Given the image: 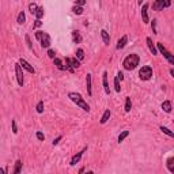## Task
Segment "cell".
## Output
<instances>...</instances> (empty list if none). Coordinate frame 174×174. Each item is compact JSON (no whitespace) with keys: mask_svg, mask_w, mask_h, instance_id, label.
<instances>
[{"mask_svg":"<svg viewBox=\"0 0 174 174\" xmlns=\"http://www.w3.org/2000/svg\"><path fill=\"white\" fill-rule=\"evenodd\" d=\"M139 61H140V57H139L136 53H132L129 56H127L124 58V63H122V65H124L125 69H128V71H132L135 68L139 65Z\"/></svg>","mask_w":174,"mask_h":174,"instance_id":"obj_1","label":"cell"},{"mask_svg":"<svg viewBox=\"0 0 174 174\" xmlns=\"http://www.w3.org/2000/svg\"><path fill=\"white\" fill-rule=\"evenodd\" d=\"M68 97H69V99H71L72 102L76 103V105H78L79 107H82L85 112H90L89 103H87L85 99L82 98L80 94H78V93H69V94H68Z\"/></svg>","mask_w":174,"mask_h":174,"instance_id":"obj_2","label":"cell"},{"mask_svg":"<svg viewBox=\"0 0 174 174\" xmlns=\"http://www.w3.org/2000/svg\"><path fill=\"white\" fill-rule=\"evenodd\" d=\"M36 38L40 41V44L42 48H49L50 46V37L48 33H45V31H36Z\"/></svg>","mask_w":174,"mask_h":174,"instance_id":"obj_3","label":"cell"},{"mask_svg":"<svg viewBox=\"0 0 174 174\" xmlns=\"http://www.w3.org/2000/svg\"><path fill=\"white\" fill-rule=\"evenodd\" d=\"M152 76V68L150 65H144V67L140 68V71H139V78L142 79V80H150Z\"/></svg>","mask_w":174,"mask_h":174,"instance_id":"obj_4","label":"cell"},{"mask_svg":"<svg viewBox=\"0 0 174 174\" xmlns=\"http://www.w3.org/2000/svg\"><path fill=\"white\" fill-rule=\"evenodd\" d=\"M156 46H158V50H159V52H161V53L163 54V57H165L166 60H167V61L170 63V64H174V57H173V54L170 53L169 50H167V49L165 48V46H163V44L158 42V44H156Z\"/></svg>","mask_w":174,"mask_h":174,"instance_id":"obj_5","label":"cell"},{"mask_svg":"<svg viewBox=\"0 0 174 174\" xmlns=\"http://www.w3.org/2000/svg\"><path fill=\"white\" fill-rule=\"evenodd\" d=\"M171 4V0H155V3L152 4V8L155 11H162L163 8H167Z\"/></svg>","mask_w":174,"mask_h":174,"instance_id":"obj_6","label":"cell"},{"mask_svg":"<svg viewBox=\"0 0 174 174\" xmlns=\"http://www.w3.org/2000/svg\"><path fill=\"white\" fill-rule=\"evenodd\" d=\"M15 74H17V80H18V85L22 87L23 86V71H22V65L21 64H15Z\"/></svg>","mask_w":174,"mask_h":174,"instance_id":"obj_7","label":"cell"},{"mask_svg":"<svg viewBox=\"0 0 174 174\" xmlns=\"http://www.w3.org/2000/svg\"><path fill=\"white\" fill-rule=\"evenodd\" d=\"M86 150H87V148L85 147L83 150H82V151H79L78 154H76V155L72 156V159H71V162H69V165H71V166H75L76 163H78V162H79V161L82 159V156H83V154L86 152Z\"/></svg>","mask_w":174,"mask_h":174,"instance_id":"obj_8","label":"cell"},{"mask_svg":"<svg viewBox=\"0 0 174 174\" xmlns=\"http://www.w3.org/2000/svg\"><path fill=\"white\" fill-rule=\"evenodd\" d=\"M19 64L22 65V68H25V69H26V71H29L30 74H36V69L31 67V65L26 61V60H25V58H21V60H19Z\"/></svg>","mask_w":174,"mask_h":174,"instance_id":"obj_9","label":"cell"},{"mask_svg":"<svg viewBox=\"0 0 174 174\" xmlns=\"http://www.w3.org/2000/svg\"><path fill=\"white\" fill-rule=\"evenodd\" d=\"M142 18H143L144 23L150 22V18H148V4H143V7H142Z\"/></svg>","mask_w":174,"mask_h":174,"instance_id":"obj_10","label":"cell"},{"mask_svg":"<svg viewBox=\"0 0 174 174\" xmlns=\"http://www.w3.org/2000/svg\"><path fill=\"white\" fill-rule=\"evenodd\" d=\"M102 83H103V90L106 94H110V89H109V82H107V72H103L102 75Z\"/></svg>","mask_w":174,"mask_h":174,"instance_id":"obj_11","label":"cell"},{"mask_svg":"<svg viewBox=\"0 0 174 174\" xmlns=\"http://www.w3.org/2000/svg\"><path fill=\"white\" fill-rule=\"evenodd\" d=\"M127 42H128V37H127V36H122L120 40L117 41V46H116V48H117V49H122L125 45H127Z\"/></svg>","mask_w":174,"mask_h":174,"instance_id":"obj_12","label":"cell"},{"mask_svg":"<svg viewBox=\"0 0 174 174\" xmlns=\"http://www.w3.org/2000/svg\"><path fill=\"white\" fill-rule=\"evenodd\" d=\"M86 86H87V94L91 95L93 94V90H91V74H87V76H86Z\"/></svg>","mask_w":174,"mask_h":174,"instance_id":"obj_13","label":"cell"},{"mask_svg":"<svg viewBox=\"0 0 174 174\" xmlns=\"http://www.w3.org/2000/svg\"><path fill=\"white\" fill-rule=\"evenodd\" d=\"M101 37H102L103 42H105L106 45L110 44V36H109V33H107L106 30H101Z\"/></svg>","mask_w":174,"mask_h":174,"instance_id":"obj_14","label":"cell"},{"mask_svg":"<svg viewBox=\"0 0 174 174\" xmlns=\"http://www.w3.org/2000/svg\"><path fill=\"white\" fill-rule=\"evenodd\" d=\"M109 118H110V110H109V109H106V110L103 112L102 117H101V124H106Z\"/></svg>","mask_w":174,"mask_h":174,"instance_id":"obj_15","label":"cell"},{"mask_svg":"<svg viewBox=\"0 0 174 174\" xmlns=\"http://www.w3.org/2000/svg\"><path fill=\"white\" fill-rule=\"evenodd\" d=\"M147 44H148V48H150V50H151V53L152 54H158L155 45H154V42H152V40L150 38V37H147Z\"/></svg>","mask_w":174,"mask_h":174,"instance_id":"obj_16","label":"cell"},{"mask_svg":"<svg viewBox=\"0 0 174 174\" xmlns=\"http://www.w3.org/2000/svg\"><path fill=\"white\" fill-rule=\"evenodd\" d=\"M72 40H74V42L75 44H80V41H82V37L80 34H79V31H72Z\"/></svg>","mask_w":174,"mask_h":174,"instance_id":"obj_17","label":"cell"},{"mask_svg":"<svg viewBox=\"0 0 174 174\" xmlns=\"http://www.w3.org/2000/svg\"><path fill=\"white\" fill-rule=\"evenodd\" d=\"M162 109H163L166 113H170L171 112V102H170V101H165V102L162 103Z\"/></svg>","mask_w":174,"mask_h":174,"instance_id":"obj_18","label":"cell"},{"mask_svg":"<svg viewBox=\"0 0 174 174\" xmlns=\"http://www.w3.org/2000/svg\"><path fill=\"white\" fill-rule=\"evenodd\" d=\"M167 169H169L170 173H174V158L167 159Z\"/></svg>","mask_w":174,"mask_h":174,"instance_id":"obj_19","label":"cell"},{"mask_svg":"<svg viewBox=\"0 0 174 174\" xmlns=\"http://www.w3.org/2000/svg\"><path fill=\"white\" fill-rule=\"evenodd\" d=\"M17 22L19 23V25H23V23L26 22V15H25V12H19V15H18V19H17Z\"/></svg>","mask_w":174,"mask_h":174,"instance_id":"obj_20","label":"cell"},{"mask_svg":"<svg viewBox=\"0 0 174 174\" xmlns=\"http://www.w3.org/2000/svg\"><path fill=\"white\" fill-rule=\"evenodd\" d=\"M131 107H132L131 98H129V97H127V99H125V113H129L131 112Z\"/></svg>","mask_w":174,"mask_h":174,"instance_id":"obj_21","label":"cell"},{"mask_svg":"<svg viewBox=\"0 0 174 174\" xmlns=\"http://www.w3.org/2000/svg\"><path fill=\"white\" fill-rule=\"evenodd\" d=\"M129 136V131H122L120 133V136H118V143H121V142H124L125 138H128Z\"/></svg>","mask_w":174,"mask_h":174,"instance_id":"obj_22","label":"cell"},{"mask_svg":"<svg viewBox=\"0 0 174 174\" xmlns=\"http://www.w3.org/2000/svg\"><path fill=\"white\" fill-rule=\"evenodd\" d=\"M72 12L76 14V15H82L83 14V8H82L80 6H74L72 7Z\"/></svg>","mask_w":174,"mask_h":174,"instance_id":"obj_23","label":"cell"},{"mask_svg":"<svg viewBox=\"0 0 174 174\" xmlns=\"http://www.w3.org/2000/svg\"><path fill=\"white\" fill-rule=\"evenodd\" d=\"M34 15H36L37 19H41V18H42V17H44V7H38Z\"/></svg>","mask_w":174,"mask_h":174,"instance_id":"obj_24","label":"cell"},{"mask_svg":"<svg viewBox=\"0 0 174 174\" xmlns=\"http://www.w3.org/2000/svg\"><path fill=\"white\" fill-rule=\"evenodd\" d=\"M21 170H22V162L17 161V162H15V169H14V173L18 174V173H21Z\"/></svg>","mask_w":174,"mask_h":174,"instance_id":"obj_25","label":"cell"},{"mask_svg":"<svg viewBox=\"0 0 174 174\" xmlns=\"http://www.w3.org/2000/svg\"><path fill=\"white\" fill-rule=\"evenodd\" d=\"M69 60H71V65H72V68H74V69H75V68H79L80 67V61H79V60H78V58H69Z\"/></svg>","mask_w":174,"mask_h":174,"instance_id":"obj_26","label":"cell"},{"mask_svg":"<svg viewBox=\"0 0 174 174\" xmlns=\"http://www.w3.org/2000/svg\"><path fill=\"white\" fill-rule=\"evenodd\" d=\"M53 61H54V65L58 68V69H65L64 68V65H63V63H61V60L60 58H57V57H54L53 58Z\"/></svg>","mask_w":174,"mask_h":174,"instance_id":"obj_27","label":"cell"},{"mask_svg":"<svg viewBox=\"0 0 174 174\" xmlns=\"http://www.w3.org/2000/svg\"><path fill=\"white\" fill-rule=\"evenodd\" d=\"M161 131H162V132H163V133H166V135H167V136H170V138H173V136H174V133H173V132H171V131H170L169 128H166V127H163V125H162V127H161Z\"/></svg>","mask_w":174,"mask_h":174,"instance_id":"obj_28","label":"cell"},{"mask_svg":"<svg viewBox=\"0 0 174 174\" xmlns=\"http://www.w3.org/2000/svg\"><path fill=\"white\" fill-rule=\"evenodd\" d=\"M64 68H67L69 72H74V68H72V65H71V60H69V57L65 58V67Z\"/></svg>","mask_w":174,"mask_h":174,"instance_id":"obj_29","label":"cell"},{"mask_svg":"<svg viewBox=\"0 0 174 174\" xmlns=\"http://www.w3.org/2000/svg\"><path fill=\"white\" fill-rule=\"evenodd\" d=\"M37 8H38V7H37V4H36V3H30V4H29V11H30V12L33 14V15L36 14Z\"/></svg>","mask_w":174,"mask_h":174,"instance_id":"obj_30","label":"cell"},{"mask_svg":"<svg viewBox=\"0 0 174 174\" xmlns=\"http://www.w3.org/2000/svg\"><path fill=\"white\" fill-rule=\"evenodd\" d=\"M76 57H78L79 61L83 60V57H85V52H83V49H78V50H76Z\"/></svg>","mask_w":174,"mask_h":174,"instance_id":"obj_31","label":"cell"},{"mask_svg":"<svg viewBox=\"0 0 174 174\" xmlns=\"http://www.w3.org/2000/svg\"><path fill=\"white\" fill-rule=\"evenodd\" d=\"M37 113H42L44 112V101H40V102L37 103Z\"/></svg>","mask_w":174,"mask_h":174,"instance_id":"obj_32","label":"cell"},{"mask_svg":"<svg viewBox=\"0 0 174 174\" xmlns=\"http://www.w3.org/2000/svg\"><path fill=\"white\" fill-rule=\"evenodd\" d=\"M114 90H116L117 93H120L121 91V86H120V83H118V79H114Z\"/></svg>","mask_w":174,"mask_h":174,"instance_id":"obj_33","label":"cell"},{"mask_svg":"<svg viewBox=\"0 0 174 174\" xmlns=\"http://www.w3.org/2000/svg\"><path fill=\"white\" fill-rule=\"evenodd\" d=\"M41 25H42V22H41L40 19H36V21H34V25H33V29H37V27H40Z\"/></svg>","mask_w":174,"mask_h":174,"instance_id":"obj_34","label":"cell"},{"mask_svg":"<svg viewBox=\"0 0 174 174\" xmlns=\"http://www.w3.org/2000/svg\"><path fill=\"white\" fill-rule=\"evenodd\" d=\"M152 31H154V34H158V31H156V19H152Z\"/></svg>","mask_w":174,"mask_h":174,"instance_id":"obj_35","label":"cell"},{"mask_svg":"<svg viewBox=\"0 0 174 174\" xmlns=\"http://www.w3.org/2000/svg\"><path fill=\"white\" fill-rule=\"evenodd\" d=\"M12 132L14 133H18V128H17V122H15V120H12Z\"/></svg>","mask_w":174,"mask_h":174,"instance_id":"obj_36","label":"cell"},{"mask_svg":"<svg viewBox=\"0 0 174 174\" xmlns=\"http://www.w3.org/2000/svg\"><path fill=\"white\" fill-rule=\"evenodd\" d=\"M86 4V0H75V6H85Z\"/></svg>","mask_w":174,"mask_h":174,"instance_id":"obj_37","label":"cell"},{"mask_svg":"<svg viewBox=\"0 0 174 174\" xmlns=\"http://www.w3.org/2000/svg\"><path fill=\"white\" fill-rule=\"evenodd\" d=\"M37 139H38V140H45L44 133H42V132H37Z\"/></svg>","mask_w":174,"mask_h":174,"instance_id":"obj_38","label":"cell"},{"mask_svg":"<svg viewBox=\"0 0 174 174\" xmlns=\"http://www.w3.org/2000/svg\"><path fill=\"white\" fill-rule=\"evenodd\" d=\"M116 78L118 79V80H122V79H124V74H122V72H118Z\"/></svg>","mask_w":174,"mask_h":174,"instance_id":"obj_39","label":"cell"},{"mask_svg":"<svg viewBox=\"0 0 174 174\" xmlns=\"http://www.w3.org/2000/svg\"><path fill=\"white\" fill-rule=\"evenodd\" d=\"M26 38V42H27V46H29V49H31V42H30V37L29 36H26L25 37Z\"/></svg>","mask_w":174,"mask_h":174,"instance_id":"obj_40","label":"cell"},{"mask_svg":"<svg viewBox=\"0 0 174 174\" xmlns=\"http://www.w3.org/2000/svg\"><path fill=\"white\" fill-rule=\"evenodd\" d=\"M48 56H49L50 58H54V52L52 49H49V50H48Z\"/></svg>","mask_w":174,"mask_h":174,"instance_id":"obj_41","label":"cell"},{"mask_svg":"<svg viewBox=\"0 0 174 174\" xmlns=\"http://www.w3.org/2000/svg\"><path fill=\"white\" fill-rule=\"evenodd\" d=\"M60 140H61V136H58V138H56L53 140V146H56V144H58V142H60Z\"/></svg>","mask_w":174,"mask_h":174,"instance_id":"obj_42","label":"cell"},{"mask_svg":"<svg viewBox=\"0 0 174 174\" xmlns=\"http://www.w3.org/2000/svg\"><path fill=\"white\" fill-rule=\"evenodd\" d=\"M142 1H143V0H139V4L142 6Z\"/></svg>","mask_w":174,"mask_h":174,"instance_id":"obj_43","label":"cell"}]
</instances>
